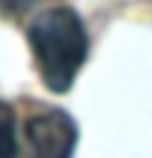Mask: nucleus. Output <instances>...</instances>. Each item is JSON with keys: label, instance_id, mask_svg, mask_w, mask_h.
<instances>
[{"label": "nucleus", "instance_id": "obj_4", "mask_svg": "<svg viewBox=\"0 0 152 158\" xmlns=\"http://www.w3.org/2000/svg\"><path fill=\"white\" fill-rule=\"evenodd\" d=\"M35 3V0H0V6L6 9V12H12V15H17V12H26Z\"/></svg>", "mask_w": 152, "mask_h": 158}, {"label": "nucleus", "instance_id": "obj_3", "mask_svg": "<svg viewBox=\"0 0 152 158\" xmlns=\"http://www.w3.org/2000/svg\"><path fill=\"white\" fill-rule=\"evenodd\" d=\"M20 144H17V121L14 109L0 101V158H17Z\"/></svg>", "mask_w": 152, "mask_h": 158}, {"label": "nucleus", "instance_id": "obj_1", "mask_svg": "<svg viewBox=\"0 0 152 158\" xmlns=\"http://www.w3.org/2000/svg\"><path fill=\"white\" fill-rule=\"evenodd\" d=\"M29 43L43 83L52 92H66L86 60V26L72 9H46L29 26Z\"/></svg>", "mask_w": 152, "mask_h": 158}, {"label": "nucleus", "instance_id": "obj_2", "mask_svg": "<svg viewBox=\"0 0 152 158\" xmlns=\"http://www.w3.org/2000/svg\"><path fill=\"white\" fill-rule=\"evenodd\" d=\"M29 158H72L78 144V127L60 109H43L23 127Z\"/></svg>", "mask_w": 152, "mask_h": 158}]
</instances>
